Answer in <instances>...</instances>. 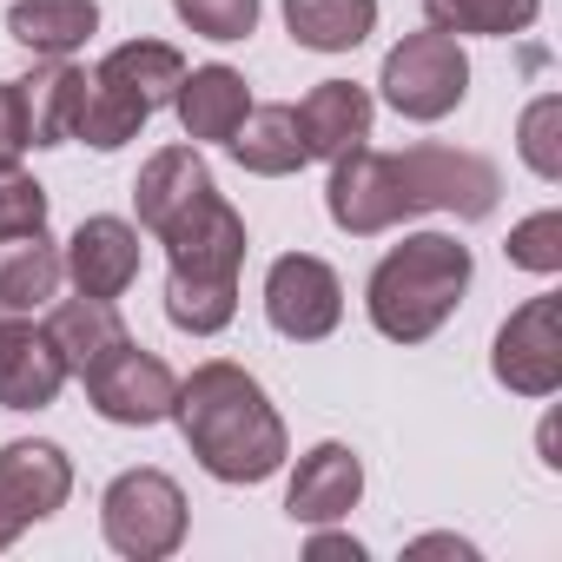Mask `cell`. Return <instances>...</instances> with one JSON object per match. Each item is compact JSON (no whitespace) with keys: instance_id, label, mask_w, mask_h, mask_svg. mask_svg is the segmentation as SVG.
<instances>
[{"instance_id":"1","label":"cell","mask_w":562,"mask_h":562,"mask_svg":"<svg viewBox=\"0 0 562 562\" xmlns=\"http://www.w3.org/2000/svg\"><path fill=\"white\" fill-rule=\"evenodd\" d=\"M496 166L483 153L463 146H404V153H345L331 159V186H325V212L338 232L351 238H378L417 212H457V218H490L496 212Z\"/></svg>"},{"instance_id":"2","label":"cell","mask_w":562,"mask_h":562,"mask_svg":"<svg viewBox=\"0 0 562 562\" xmlns=\"http://www.w3.org/2000/svg\"><path fill=\"white\" fill-rule=\"evenodd\" d=\"M172 424L186 437V450L199 457L205 476L218 483H265L278 463H285V417L271 411L265 384L245 364H199L192 378H179L172 397Z\"/></svg>"},{"instance_id":"3","label":"cell","mask_w":562,"mask_h":562,"mask_svg":"<svg viewBox=\"0 0 562 562\" xmlns=\"http://www.w3.org/2000/svg\"><path fill=\"white\" fill-rule=\"evenodd\" d=\"M172 278H166V318L192 338H218L238 318V265H245V218L218 199V186L159 232Z\"/></svg>"},{"instance_id":"4","label":"cell","mask_w":562,"mask_h":562,"mask_svg":"<svg viewBox=\"0 0 562 562\" xmlns=\"http://www.w3.org/2000/svg\"><path fill=\"white\" fill-rule=\"evenodd\" d=\"M470 245H457L450 232H411L404 245H391L364 285V312L391 345H424L450 325V312L470 292Z\"/></svg>"},{"instance_id":"5","label":"cell","mask_w":562,"mask_h":562,"mask_svg":"<svg viewBox=\"0 0 562 562\" xmlns=\"http://www.w3.org/2000/svg\"><path fill=\"white\" fill-rule=\"evenodd\" d=\"M179 80H186V54L179 47H166V41H126V47H113L87 74V106H80L74 139H87L93 153H120L126 139L146 133V120L159 106H172Z\"/></svg>"},{"instance_id":"6","label":"cell","mask_w":562,"mask_h":562,"mask_svg":"<svg viewBox=\"0 0 562 562\" xmlns=\"http://www.w3.org/2000/svg\"><path fill=\"white\" fill-rule=\"evenodd\" d=\"M100 536L126 562H166L186 542V490L166 470H120L100 496Z\"/></svg>"},{"instance_id":"7","label":"cell","mask_w":562,"mask_h":562,"mask_svg":"<svg viewBox=\"0 0 562 562\" xmlns=\"http://www.w3.org/2000/svg\"><path fill=\"white\" fill-rule=\"evenodd\" d=\"M378 87H384V106H391L397 120L437 126V120H450V113L463 106V93H470V60H463L457 34L424 27V34H404V41L384 54Z\"/></svg>"},{"instance_id":"8","label":"cell","mask_w":562,"mask_h":562,"mask_svg":"<svg viewBox=\"0 0 562 562\" xmlns=\"http://www.w3.org/2000/svg\"><path fill=\"white\" fill-rule=\"evenodd\" d=\"M265 318L278 338H292V345H318L338 331L345 318V285H338V271L318 258V251H285V258H271L265 271Z\"/></svg>"},{"instance_id":"9","label":"cell","mask_w":562,"mask_h":562,"mask_svg":"<svg viewBox=\"0 0 562 562\" xmlns=\"http://www.w3.org/2000/svg\"><path fill=\"white\" fill-rule=\"evenodd\" d=\"M490 371L516 397H555L562 391V299L555 292H542L503 318Z\"/></svg>"},{"instance_id":"10","label":"cell","mask_w":562,"mask_h":562,"mask_svg":"<svg viewBox=\"0 0 562 562\" xmlns=\"http://www.w3.org/2000/svg\"><path fill=\"white\" fill-rule=\"evenodd\" d=\"M87 397L106 424H126V430H146V424H166L172 417V397H179V378L166 371V358L139 351L133 338L120 351H106L87 378Z\"/></svg>"},{"instance_id":"11","label":"cell","mask_w":562,"mask_h":562,"mask_svg":"<svg viewBox=\"0 0 562 562\" xmlns=\"http://www.w3.org/2000/svg\"><path fill=\"white\" fill-rule=\"evenodd\" d=\"M67 496H74V463H67L60 443H47V437L0 443V509H8L21 529L47 522Z\"/></svg>"},{"instance_id":"12","label":"cell","mask_w":562,"mask_h":562,"mask_svg":"<svg viewBox=\"0 0 562 562\" xmlns=\"http://www.w3.org/2000/svg\"><path fill=\"white\" fill-rule=\"evenodd\" d=\"M67 278H74V292L80 299H126L133 292V278H139V232L113 212H93L80 218V232L67 238Z\"/></svg>"},{"instance_id":"13","label":"cell","mask_w":562,"mask_h":562,"mask_svg":"<svg viewBox=\"0 0 562 562\" xmlns=\"http://www.w3.org/2000/svg\"><path fill=\"white\" fill-rule=\"evenodd\" d=\"M67 384V358L54 351L47 325H27V312L0 318V411H47Z\"/></svg>"},{"instance_id":"14","label":"cell","mask_w":562,"mask_h":562,"mask_svg":"<svg viewBox=\"0 0 562 562\" xmlns=\"http://www.w3.org/2000/svg\"><path fill=\"white\" fill-rule=\"evenodd\" d=\"M358 496H364L358 450L351 443H318V450L299 457V476L285 490V509H292V522H338V516L358 509Z\"/></svg>"},{"instance_id":"15","label":"cell","mask_w":562,"mask_h":562,"mask_svg":"<svg viewBox=\"0 0 562 562\" xmlns=\"http://www.w3.org/2000/svg\"><path fill=\"white\" fill-rule=\"evenodd\" d=\"M212 192V166L199 159V146H159L139 179H133V205H139V225L159 238L172 218H186L199 199Z\"/></svg>"},{"instance_id":"16","label":"cell","mask_w":562,"mask_h":562,"mask_svg":"<svg viewBox=\"0 0 562 562\" xmlns=\"http://www.w3.org/2000/svg\"><path fill=\"white\" fill-rule=\"evenodd\" d=\"M299 133H305V153L312 159H345L371 139V93L358 80H318L305 100H299Z\"/></svg>"},{"instance_id":"17","label":"cell","mask_w":562,"mask_h":562,"mask_svg":"<svg viewBox=\"0 0 562 562\" xmlns=\"http://www.w3.org/2000/svg\"><path fill=\"white\" fill-rule=\"evenodd\" d=\"M172 113L186 126V139H232L238 120L251 113V87L238 67H186L179 93H172Z\"/></svg>"},{"instance_id":"18","label":"cell","mask_w":562,"mask_h":562,"mask_svg":"<svg viewBox=\"0 0 562 562\" xmlns=\"http://www.w3.org/2000/svg\"><path fill=\"white\" fill-rule=\"evenodd\" d=\"M14 87H21V113H27V146H67L80 126V106H87V67L47 60Z\"/></svg>"},{"instance_id":"19","label":"cell","mask_w":562,"mask_h":562,"mask_svg":"<svg viewBox=\"0 0 562 562\" xmlns=\"http://www.w3.org/2000/svg\"><path fill=\"white\" fill-rule=\"evenodd\" d=\"M60 278H67V258L47 238V225L0 238V312H41V305H54Z\"/></svg>"},{"instance_id":"20","label":"cell","mask_w":562,"mask_h":562,"mask_svg":"<svg viewBox=\"0 0 562 562\" xmlns=\"http://www.w3.org/2000/svg\"><path fill=\"white\" fill-rule=\"evenodd\" d=\"M93 27H100V0H14L8 8V34L41 60H74Z\"/></svg>"},{"instance_id":"21","label":"cell","mask_w":562,"mask_h":562,"mask_svg":"<svg viewBox=\"0 0 562 562\" xmlns=\"http://www.w3.org/2000/svg\"><path fill=\"white\" fill-rule=\"evenodd\" d=\"M47 338H54V351L67 358V378H87L106 351L126 345V318H120L113 299H67V305H54Z\"/></svg>"},{"instance_id":"22","label":"cell","mask_w":562,"mask_h":562,"mask_svg":"<svg viewBox=\"0 0 562 562\" xmlns=\"http://www.w3.org/2000/svg\"><path fill=\"white\" fill-rule=\"evenodd\" d=\"M225 146H232V159H238L245 172H258V179H285V172H299V166L312 159V153H305V133H299V106H251Z\"/></svg>"},{"instance_id":"23","label":"cell","mask_w":562,"mask_h":562,"mask_svg":"<svg viewBox=\"0 0 562 562\" xmlns=\"http://www.w3.org/2000/svg\"><path fill=\"white\" fill-rule=\"evenodd\" d=\"M285 27L312 54H351L378 27V0H285Z\"/></svg>"},{"instance_id":"24","label":"cell","mask_w":562,"mask_h":562,"mask_svg":"<svg viewBox=\"0 0 562 562\" xmlns=\"http://www.w3.org/2000/svg\"><path fill=\"white\" fill-rule=\"evenodd\" d=\"M542 0H424V21L437 34H483V41H509L522 27H536Z\"/></svg>"},{"instance_id":"25","label":"cell","mask_w":562,"mask_h":562,"mask_svg":"<svg viewBox=\"0 0 562 562\" xmlns=\"http://www.w3.org/2000/svg\"><path fill=\"white\" fill-rule=\"evenodd\" d=\"M516 153H522V166H529L536 179H549V186L562 179V100H555V93H542V100L522 106Z\"/></svg>"},{"instance_id":"26","label":"cell","mask_w":562,"mask_h":562,"mask_svg":"<svg viewBox=\"0 0 562 562\" xmlns=\"http://www.w3.org/2000/svg\"><path fill=\"white\" fill-rule=\"evenodd\" d=\"M509 265H522V271H536V278H555L562 271V212L549 205V212H529L516 232H509Z\"/></svg>"},{"instance_id":"27","label":"cell","mask_w":562,"mask_h":562,"mask_svg":"<svg viewBox=\"0 0 562 562\" xmlns=\"http://www.w3.org/2000/svg\"><path fill=\"white\" fill-rule=\"evenodd\" d=\"M172 14L199 34V41H245L258 27V0H172Z\"/></svg>"},{"instance_id":"28","label":"cell","mask_w":562,"mask_h":562,"mask_svg":"<svg viewBox=\"0 0 562 562\" xmlns=\"http://www.w3.org/2000/svg\"><path fill=\"white\" fill-rule=\"evenodd\" d=\"M41 225H47V186L21 166H0V238L41 232Z\"/></svg>"},{"instance_id":"29","label":"cell","mask_w":562,"mask_h":562,"mask_svg":"<svg viewBox=\"0 0 562 562\" xmlns=\"http://www.w3.org/2000/svg\"><path fill=\"white\" fill-rule=\"evenodd\" d=\"M27 153V113H21V87L0 80V166H21Z\"/></svg>"},{"instance_id":"30","label":"cell","mask_w":562,"mask_h":562,"mask_svg":"<svg viewBox=\"0 0 562 562\" xmlns=\"http://www.w3.org/2000/svg\"><path fill=\"white\" fill-rule=\"evenodd\" d=\"M404 555H457V562H470V555H476V549H470V542H463V536H417V542H411V549H404Z\"/></svg>"},{"instance_id":"31","label":"cell","mask_w":562,"mask_h":562,"mask_svg":"<svg viewBox=\"0 0 562 562\" xmlns=\"http://www.w3.org/2000/svg\"><path fill=\"white\" fill-rule=\"evenodd\" d=\"M305 549H312V555H351V562L364 555V542H358V536H312Z\"/></svg>"},{"instance_id":"32","label":"cell","mask_w":562,"mask_h":562,"mask_svg":"<svg viewBox=\"0 0 562 562\" xmlns=\"http://www.w3.org/2000/svg\"><path fill=\"white\" fill-rule=\"evenodd\" d=\"M14 542H21V522H14L8 509H0V549H14Z\"/></svg>"}]
</instances>
